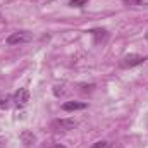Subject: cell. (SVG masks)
Here are the masks:
<instances>
[{
	"label": "cell",
	"instance_id": "obj_1",
	"mask_svg": "<svg viewBox=\"0 0 148 148\" xmlns=\"http://www.w3.org/2000/svg\"><path fill=\"white\" fill-rule=\"evenodd\" d=\"M145 60H147V57H145V55H138V53H127V55H124V57L121 59L119 66H121L122 69H133V67H136V66H141Z\"/></svg>",
	"mask_w": 148,
	"mask_h": 148
},
{
	"label": "cell",
	"instance_id": "obj_2",
	"mask_svg": "<svg viewBox=\"0 0 148 148\" xmlns=\"http://www.w3.org/2000/svg\"><path fill=\"white\" fill-rule=\"evenodd\" d=\"M77 126V122L74 121V119H55V121H52V124H50V127H52V131H55V133H66V131H71Z\"/></svg>",
	"mask_w": 148,
	"mask_h": 148
},
{
	"label": "cell",
	"instance_id": "obj_3",
	"mask_svg": "<svg viewBox=\"0 0 148 148\" xmlns=\"http://www.w3.org/2000/svg\"><path fill=\"white\" fill-rule=\"evenodd\" d=\"M33 40V35L29 31H14L7 36V45H21V43H28Z\"/></svg>",
	"mask_w": 148,
	"mask_h": 148
},
{
	"label": "cell",
	"instance_id": "obj_4",
	"mask_svg": "<svg viewBox=\"0 0 148 148\" xmlns=\"http://www.w3.org/2000/svg\"><path fill=\"white\" fill-rule=\"evenodd\" d=\"M29 102V91L28 88H19L14 95H12V103L17 107V109H24Z\"/></svg>",
	"mask_w": 148,
	"mask_h": 148
},
{
	"label": "cell",
	"instance_id": "obj_5",
	"mask_svg": "<svg viewBox=\"0 0 148 148\" xmlns=\"http://www.w3.org/2000/svg\"><path fill=\"white\" fill-rule=\"evenodd\" d=\"M90 35L95 38L97 43H105V41L109 40V31H107V29H91Z\"/></svg>",
	"mask_w": 148,
	"mask_h": 148
},
{
	"label": "cell",
	"instance_id": "obj_6",
	"mask_svg": "<svg viewBox=\"0 0 148 148\" xmlns=\"http://www.w3.org/2000/svg\"><path fill=\"white\" fill-rule=\"evenodd\" d=\"M88 105L84 103V102H66L64 105H62V110L66 112H73V110H83V109H86Z\"/></svg>",
	"mask_w": 148,
	"mask_h": 148
},
{
	"label": "cell",
	"instance_id": "obj_7",
	"mask_svg": "<svg viewBox=\"0 0 148 148\" xmlns=\"http://www.w3.org/2000/svg\"><path fill=\"white\" fill-rule=\"evenodd\" d=\"M21 141H23L26 147H31V145L36 143V136H35L31 131H23V133H21Z\"/></svg>",
	"mask_w": 148,
	"mask_h": 148
},
{
	"label": "cell",
	"instance_id": "obj_8",
	"mask_svg": "<svg viewBox=\"0 0 148 148\" xmlns=\"http://www.w3.org/2000/svg\"><path fill=\"white\" fill-rule=\"evenodd\" d=\"M12 105V97L10 95H2L0 97V109H9Z\"/></svg>",
	"mask_w": 148,
	"mask_h": 148
},
{
	"label": "cell",
	"instance_id": "obj_9",
	"mask_svg": "<svg viewBox=\"0 0 148 148\" xmlns=\"http://www.w3.org/2000/svg\"><path fill=\"white\" fill-rule=\"evenodd\" d=\"M129 7H148V0H124Z\"/></svg>",
	"mask_w": 148,
	"mask_h": 148
},
{
	"label": "cell",
	"instance_id": "obj_10",
	"mask_svg": "<svg viewBox=\"0 0 148 148\" xmlns=\"http://www.w3.org/2000/svg\"><path fill=\"white\" fill-rule=\"evenodd\" d=\"M86 3H88V0H71V2H69L71 7H77V9H79V7H84Z\"/></svg>",
	"mask_w": 148,
	"mask_h": 148
},
{
	"label": "cell",
	"instance_id": "obj_11",
	"mask_svg": "<svg viewBox=\"0 0 148 148\" xmlns=\"http://www.w3.org/2000/svg\"><path fill=\"white\" fill-rule=\"evenodd\" d=\"M91 148H110V143L109 141H97L91 145Z\"/></svg>",
	"mask_w": 148,
	"mask_h": 148
},
{
	"label": "cell",
	"instance_id": "obj_12",
	"mask_svg": "<svg viewBox=\"0 0 148 148\" xmlns=\"http://www.w3.org/2000/svg\"><path fill=\"white\" fill-rule=\"evenodd\" d=\"M5 147V140H3V138H0V148H3Z\"/></svg>",
	"mask_w": 148,
	"mask_h": 148
},
{
	"label": "cell",
	"instance_id": "obj_13",
	"mask_svg": "<svg viewBox=\"0 0 148 148\" xmlns=\"http://www.w3.org/2000/svg\"><path fill=\"white\" fill-rule=\"evenodd\" d=\"M52 148H66V147H64V145H60V143H57V145H53Z\"/></svg>",
	"mask_w": 148,
	"mask_h": 148
}]
</instances>
